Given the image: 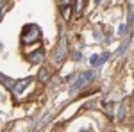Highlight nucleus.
<instances>
[{
	"instance_id": "nucleus-9",
	"label": "nucleus",
	"mask_w": 134,
	"mask_h": 132,
	"mask_svg": "<svg viewBox=\"0 0 134 132\" xmlns=\"http://www.w3.org/2000/svg\"><path fill=\"white\" fill-rule=\"evenodd\" d=\"M75 13L77 14L82 13V0H75Z\"/></svg>"
},
{
	"instance_id": "nucleus-3",
	"label": "nucleus",
	"mask_w": 134,
	"mask_h": 132,
	"mask_svg": "<svg viewBox=\"0 0 134 132\" xmlns=\"http://www.w3.org/2000/svg\"><path fill=\"white\" fill-rule=\"evenodd\" d=\"M93 77H95V73H93V71H84V73H81V75H79V79L72 84V91H77V89L84 88L88 82L93 81Z\"/></svg>"
},
{
	"instance_id": "nucleus-11",
	"label": "nucleus",
	"mask_w": 134,
	"mask_h": 132,
	"mask_svg": "<svg viewBox=\"0 0 134 132\" xmlns=\"http://www.w3.org/2000/svg\"><path fill=\"white\" fill-rule=\"evenodd\" d=\"M63 16H64V20H68L70 18V7L66 5V7H63Z\"/></svg>"
},
{
	"instance_id": "nucleus-5",
	"label": "nucleus",
	"mask_w": 134,
	"mask_h": 132,
	"mask_svg": "<svg viewBox=\"0 0 134 132\" xmlns=\"http://www.w3.org/2000/svg\"><path fill=\"white\" fill-rule=\"evenodd\" d=\"M107 57H109V54H102V55H91L90 57V64L95 66V68H98L104 61H107Z\"/></svg>"
},
{
	"instance_id": "nucleus-13",
	"label": "nucleus",
	"mask_w": 134,
	"mask_h": 132,
	"mask_svg": "<svg viewBox=\"0 0 134 132\" xmlns=\"http://www.w3.org/2000/svg\"><path fill=\"white\" fill-rule=\"evenodd\" d=\"M81 132H86V130H81Z\"/></svg>"
},
{
	"instance_id": "nucleus-8",
	"label": "nucleus",
	"mask_w": 134,
	"mask_h": 132,
	"mask_svg": "<svg viewBox=\"0 0 134 132\" xmlns=\"http://www.w3.org/2000/svg\"><path fill=\"white\" fill-rule=\"evenodd\" d=\"M2 82H4V86H5V88H9V89H13V86H14V82L7 81V77H5V75H2Z\"/></svg>"
},
{
	"instance_id": "nucleus-12",
	"label": "nucleus",
	"mask_w": 134,
	"mask_h": 132,
	"mask_svg": "<svg viewBox=\"0 0 134 132\" xmlns=\"http://www.w3.org/2000/svg\"><path fill=\"white\" fill-rule=\"evenodd\" d=\"M127 45H129V39H127V41L124 43V45L120 47V50H118V54H124V52H125V48H127Z\"/></svg>"
},
{
	"instance_id": "nucleus-1",
	"label": "nucleus",
	"mask_w": 134,
	"mask_h": 132,
	"mask_svg": "<svg viewBox=\"0 0 134 132\" xmlns=\"http://www.w3.org/2000/svg\"><path fill=\"white\" fill-rule=\"evenodd\" d=\"M40 38H41V29L38 25L29 23V25L23 27V31H21V41H23V45H31L34 41H38Z\"/></svg>"
},
{
	"instance_id": "nucleus-4",
	"label": "nucleus",
	"mask_w": 134,
	"mask_h": 132,
	"mask_svg": "<svg viewBox=\"0 0 134 132\" xmlns=\"http://www.w3.org/2000/svg\"><path fill=\"white\" fill-rule=\"evenodd\" d=\"M32 82V77H25V79H21V81H18V82H14V86H13V95L16 96V98H20L21 95L25 93V89H27V86Z\"/></svg>"
},
{
	"instance_id": "nucleus-2",
	"label": "nucleus",
	"mask_w": 134,
	"mask_h": 132,
	"mask_svg": "<svg viewBox=\"0 0 134 132\" xmlns=\"http://www.w3.org/2000/svg\"><path fill=\"white\" fill-rule=\"evenodd\" d=\"M64 59H66V38L61 36L59 43H57V48H55L54 55H52V61L55 62V64H61Z\"/></svg>"
},
{
	"instance_id": "nucleus-6",
	"label": "nucleus",
	"mask_w": 134,
	"mask_h": 132,
	"mask_svg": "<svg viewBox=\"0 0 134 132\" xmlns=\"http://www.w3.org/2000/svg\"><path fill=\"white\" fill-rule=\"evenodd\" d=\"M43 55H45L43 50H36L34 54H29V55H27V61L32 62V64H38V62L43 61Z\"/></svg>"
},
{
	"instance_id": "nucleus-7",
	"label": "nucleus",
	"mask_w": 134,
	"mask_h": 132,
	"mask_svg": "<svg viewBox=\"0 0 134 132\" xmlns=\"http://www.w3.org/2000/svg\"><path fill=\"white\" fill-rule=\"evenodd\" d=\"M38 77H40V81H41V82H47V81H48V70H47V68H41L40 73H38Z\"/></svg>"
},
{
	"instance_id": "nucleus-10",
	"label": "nucleus",
	"mask_w": 134,
	"mask_h": 132,
	"mask_svg": "<svg viewBox=\"0 0 134 132\" xmlns=\"http://www.w3.org/2000/svg\"><path fill=\"white\" fill-rule=\"evenodd\" d=\"M118 34H120V36H125V34H127V25H125V23H122V25H120Z\"/></svg>"
}]
</instances>
